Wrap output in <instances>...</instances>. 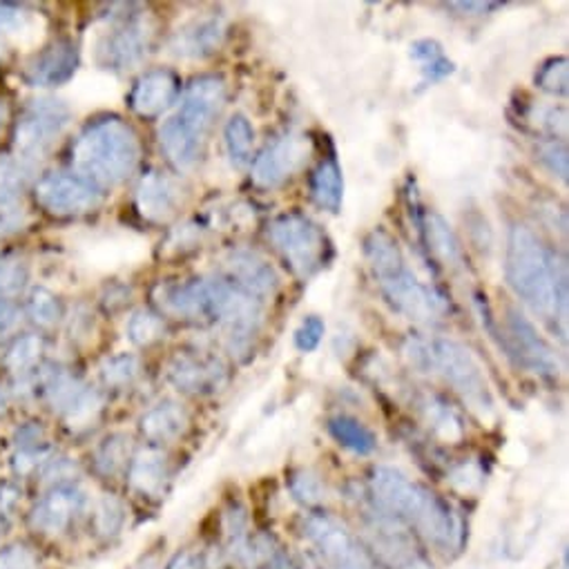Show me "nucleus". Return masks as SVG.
<instances>
[{
	"label": "nucleus",
	"instance_id": "nucleus-45",
	"mask_svg": "<svg viewBox=\"0 0 569 569\" xmlns=\"http://www.w3.org/2000/svg\"><path fill=\"white\" fill-rule=\"evenodd\" d=\"M123 520V509L114 498H103L97 509V527L101 533H114Z\"/></svg>",
	"mask_w": 569,
	"mask_h": 569
},
{
	"label": "nucleus",
	"instance_id": "nucleus-9",
	"mask_svg": "<svg viewBox=\"0 0 569 569\" xmlns=\"http://www.w3.org/2000/svg\"><path fill=\"white\" fill-rule=\"evenodd\" d=\"M305 533L318 547L329 569H382L373 553L331 516H309Z\"/></svg>",
	"mask_w": 569,
	"mask_h": 569
},
{
	"label": "nucleus",
	"instance_id": "nucleus-17",
	"mask_svg": "<svg viewBox=\"0 0 569 569\" xmlns=\"http://www.w3.org/2000/svg\"><path fill=\"white\" fill-rule=\"evenodd\" d=\"M83 507L86 493L77 485H59L34 507L32 525L50 536L63 533Z\"/></svg>",
	"mask_w": 569,
	"mask_h": 569
},
{
	"label": "nucleus",
	"instance_id": "nucleus-14",
	"mask_svg": "<svg viewBox=\"0 0 569 569\" xmlns=\"http://www.w3.org/2000/svg\"><path fill=\"white\" fill-rule=\"evenodd\" d=\"M507 349L518 367L533 376L553 378L560 371L553 349L542 340L536 327L513 309L507 316Z\"/></svg>",
	"mask_w": 569,
	"mask_h": 569
},
{
	"label": "nucleus",
	"instance_id": "nucleus-5",
	"mask_svg": "<svg viewBox=\"0 0 569 569\" xmlns=\"http://www.w3.org/2000/svg\"><path fill=\"white\" fill-rule=\"evenodd\" d=\"M365 250L380 289L393 309L416 322H433L449 309L442 293L427 287L407 268L398 241L387 230H373L365 241Z\"/></svg>",
	"mask_w": 569,
	"mask_h": 569
},
{
	"label": "nucleus",
	"instance_id": "nucleus-42",
	"mask_svg": "<svg viewBox=\"0 0 569 569\" xmlns=\"http://www.w3.org/2000/svg\"><path fill=\"white\" fill-rule=\"evenodd\" d=\"M325 331H327V327H325L322 318L309 316V318L300 325V329L296 331V336H293L298 351H302V353L316 351V349L320 347L322 338H325Z\"/></svg>",
	"mask_w": 569,
	"mask_h": 569
},
{
	"label": "nucleus",
	"instance_id": "nucleus-23",
	"mask_svg": "<svg viewBox=\"0 0 569 569\" xmlns=\"http://www.w3.org/2000/svg\"><path fill=\"white\" fill-rule=\"evenodd\" d=\"M188 418L174 402L159 405L141 418V431L152 442H172L186 431Z\"/></svg>",
	"mask_w": 569,
	"mask_h": 569
},
{
	"label": "nucleus",
	"instance_id": "nucleus-48",
	"mask_svg": "<svg viewBox=\"0 0 569 569\" xmlns=\"http://www.w3.org/2000/svg\"><path fill=\"white\" fill-rule=\"evenodd\" d=\"M309 569H329V567L318 558H309Z\"/></svg>",
	"mask_w": 569,
	"mask_h": 569
},
{
	"label": "nucleus",
	"instance_id": "nucleus-39",
	"mask_svg": "<svg viewBox=\"0 0 569 569\" xmlns=\"http://www.w3.org/2000/svg\"><path fill=\"white\" fill-rule=\"evenodd\" d=\"M540 90L549 94H567V59H551L536 77Z\"/></svg>",
	"mask_w": 569,
	"mask_h": 569
},
{
	"label": "nucleus",
	"instance_id": "nucleus-40",
	"mask_svg": "<svg viewBox=\"0 0 569 569\" xmlns=\"http://www.w3.org/2000/svg\"><path fill=\"white\" fill-rule=\"evenodd\" d=\"M291 491L293 496L302 502V505H320L325 500V487L320 482V478L311 471H298L291 478Z\"/></svg>",
	"mask_w": 569,
	"mask_h": 569
},
{
	"label": "nucleus",
	"instance_id": "nucleus-21",
	"mask_svg": "<svg viewBox=\"0 0 569 569\" xmlns=\"http://www.w3.org/2000/svg\"><path fill=\"white\" fill-rule=\"evenodd\" d=\"M226 39V23L219 17H208L179 30L172 41V52L181 59H206L214 54Z\"/></svg>",
	"mask_w": 569,
	"mask_h": 569
},
{
	"label": "nucleus",
	"instance_id": "nucleus-33",
	"mask_svg": "<svg viewBox=\"0 0 569 569\" xmlns=\"http://www.w3.org/2000/svg\"><path fill=\"white\" fill-rule=\"evenodd\" d=\"M28 313L43 329H52L63 316L59 298L48 289H34L32 291V296L28 300Z\"/></svg>",
	"mask_w": 569,
	"mask_h": 569
},
{
	"label": "nucleus",
	"instance_id": "nucleus-10",
	"mask_svg": "<svg viewBox=\"0 0 569 569\" xmlns=\"http://www.w3.org/2000/svg\"><path fill=\"white\" fill-rule=\"evenodd\" d=\"M103 192L74 172H50L37 183V203L54 217H77L101 206Z\"/></svg>",
	"mask_w": 569,
	"mask_h": 569
},
{
	"label": "nucleus",
	"instance_id": "nucleus-37",
	"mask_svg": "<svg viewBox=\"0 0 569 569\" xmlns=\"http://www.w3.org/2000/svg\"><path fill=\"white\" fill-rule=\"evenodd\" d=\"M126 442L128 440L123 436H112V438H108L99 447V451H97V467H99L101 473L112 476V473H117L126 465V460H128Z\"/></svg>",
	"mask_w": 569,
	"mask_h": 569
},
{
	"label": "nucleus",
	"instance_id": "nucleus-24",
	"mask_svg": "<svg viewBox=\"0 0 569 569\" xmlns=\"http://www.w3.org/2000/svg\"><path fill=\"white\" fill-rule=\"evenodd\" d=\"M311 192L322 208L331 212H340L342 197H345V181H342V170L336 157L325 159L316 168L311 177Z\"/></svg>",
	"mask_w": 569,
	"mask_h": 569
},
{
	"label": "nucleus",
	"instance_id": "nucleus-11",
	"mask_svg": "<svg viewBox=\"0 0 569 569\" xmlns=\"http://www.w3.org/2000/svg\"><path fill=\"white\" fill-rule=\"evenodd\" d=\"M70 121V110L57 99L32 101L17 128V150L23 159H41Z\"/></svg>",
	"mask_w": 569,
	"mask_h": 569
},
{
	"label": "nucleus",
	"instance_id": "nucleus-44",
	"mask_svg": "<svg viewBox=\"0 0 569 569\" xmlns=\"http://www.w3.org/2000/svg\"><path fill=\"white\" fill-rule=\"evenodd\" d=\"M527 121H533L536 126H540L542 130H549V132H562L567 130V114L565 110H556V108H531L529 110V117Z\"/></svg>",
	"mask_w": 569,
	"mask_h": 569
},
{
	"label": "nucleus",
	"instance_id": "nucleus-12",
	"mask_svg": "<svg viewBox=\"0 0 569 569\" xmlns=\"http://www.w3.org/2000/svg\"><path fill=\"white\" fill-rule=\"evenodd\" d=\"M373 551L391 569H433L427 553L416 545L411 533L400 525L398 518L385 513H371L367 522Z\"/></svg>",
	"mask_w": 569,
	"mask_h": 569
},
{
	"label": "nucleus",
	"instance_id": "nucleus-4",
	"mask_svg": "<svg viewBox=\"0 0 569 569\" xmlns=\"http://www.w3.org/2000/svg\"><path fill=\"white\" fill-rule=\"evenodd\" d=\"M139 157L141 143L137 132L117 117L90 123L72 146L77 174L99 190L123 183L137 170Z\"/></svg>",
	"mask_w": 569,
	"mask_h": 569
},
{
	"label": "nucleus",
	"instance_id": "nucleus-16",
	"mask_svg": "<svg viewBox=\"0 0 569 569\" xmlns=\"http://www.w3.org/2000/svg\"><path fill=\"white\" fill-rule=\"evenodd\" d=\"M148 28L141 21H123L99 43V59L106 68L130 70L148 52Z\"/></svg>",
	"mask_w": 569,
	"mask_h": 569
},
{
	"label": "nucleus",
	"instance_id": "nucleus-1",
	"mask_svg": "<svg viewBox=\"0 0 569 569\" xmlns=\"http://www.w3.org/2000/svg\"><path fill=\"white\" fill-rule=\"evenodd\" d=\"M507 281L513 293L540 318L560 320L567 329V266L549 252L527 226H513L507 239Z\"/></svg>",
	"mask_w": 569,
	"mask_h": 569
},
{
	"label": "nucleus",
	"instance_id": "nucleus-49",
	"mask_svg": "<svg viewBox=\"0 0 569 569\" xmlns=\"http://www.w3.org/2000/svg\"><path fill=\"white\" fill-rule=\"evenodd\" d=\"M6 119H8V108H6V106H0V128L6 126Z\"/></svg>",
	"mask_w": 569,
	"mask_h": 569
},
{
	"label": "nucleus",
	"instance_id": "nucleus-8",
	"mask_svg": "<svg viewBox=\"0 0 569 569\" xmlns=\"http://www.w3.org/2000/svg\"><path fill=\"white\" fill-rule=\"evenodd\" d=\"M234 283L230 279H192L186 283H168L157 291V302L161 309L174 318L199 320L217 318L223 313Z\"/></svg>",
	"mask_w": 569,
	"mask_h": 569
},
{
	"label": "nucleus",
	"instance_id": "nucleus-6",
	"mask_svg": "<svg viewBox=\"0 0 569 569\" xmlns=\"http://www.w3.org/2000/svg\"><path fill=\"white\" fill-rule=\"evenodd\" d=\"M405 353L418 369L440 373L478 418L485 420L493 413V400L482 369L462 345L442 338L431 342L409 340Z\"/></svg>",
	"mask_w": 569,
	"mask_h": 569
},
{
	"label": "nucleus",
	"instance_id": "nucleus-13",
	"mask_svg": "<svg viewBox=\"0 0 569 569\" xmlns=\"http://www.w3.org/2000/svg\"><path fill=\"white\" fill-rule=\"evenodd\" d=\"M311 139L305 134L289 132L277 137L272 143L263 148V152L254 159L252 181L259 188H277L289 177H293L311 157Z\"/></svg>",
	"mask_w": 569,
	"mask_h": 569
},
{
	"label": "nucleus",
	"instance_id": "nucleus-47",
	"mask_svg": "<svg viewBox=\"0 0 569 569\" xmlns=\"http://www.w3.org/2000/svg\"><path fill=\"white\" fill-rule=\"evenodd\" d=\"M449 8H456L460 12H478V14H485L489 10H496L500 8V3H451Z\"/></svg>",
	"mask_w": 569,
	"mask_h": 569
},
{
	"label": "nucleus",
	"instance_id": "nucleus-7",
	"mask_svg": "<svg viewBox=\"0 0 569 569\" xmlns=\"http://www.w3.org/2000/svg\"><path fill=\"white\" fill-rule=\"evenodd\" d=\"M268 237L277 250L287 257L291 268L302 277L316 274L327 261V234L307 214L291 212L277 217L268 228Z\"/></svg>",
	"mask_w": 569,
	"mask_h": 569
},
{
	"label": "nucleus",
	"instance_id": "nucleus-36",
	"mask_svg": "<svg viewBox=\"0 0 569 569\" xmlns=\"http://www.w3.org/2000/svg\"><path fill=\"white\" fill-rule=\"evenodd\" d=\"M101 376L108 387H126L139 376V360L130 353L108 358L101 367Z\"/></svg>",
	"mask_w": 569,
	"mask_h": 569
},
{
	"label": "nucleus",
	"instance_id": "nucleus-29",
	"mask_svg": "<svg viewBox=\"0 0 569 569\" xmlns=\"http://www.w3.org/2000/svg\"><path fill=\"white\" fill-rule=\"evenodd\" d=\"M223 141H226V152L228 159L234 168H243L250 161L252 143H254V130L250 121L243 114H234L223 130Z\"/></svg>",
	"mask_w": 569,
	"mask_h": 569
},
{
	"label": "nucleus",
	"instance_id": "nucleus-50",
	"mask_svg": "<svg viewBox=\"0 0 569 569\" xmlns=\"http://www.w3.org/2000/svg\"><path fill=\"white\" fill-rule=\"evenodd\" d=\"M3 411H6V396L0 393V413H3Z\"/></svg>",
	"mask_w": 569,
	"mask_h": 569
},
{
	"label": "nucleus",
	"instance_id": "nucleus-22",
	"mask_svg": "<svg viewBox=\"0 0 569 569\" xmlns=\"http://www.w3.org/2000/svg\"><path fill=\"white\" fill-rule=\"evenodd\" d=\"M179 201V186L161 172H148L137 188V208L150 221H163L174 214Z\"/></svg>",
	"mask_w": 569,
	"mask_h": 569
},
{
	"label": "nucleus",
	"instance_id": "nucleus-43",
	"mask_svg": "<svg viewBox=\"0 0 569 569\" xmlns=\"http://www.w3.org/2000/svg\"><path fill=\"white\" fill-rule=\"evenodd\" d=\"M0 569H39V562L32 549L17 542L0 549Z\"/></svg>",
	"mask_w": 569,
	"mask_h": 569
},
{
	"label": "nucleus",
	"instance_id": "nucleus-32",
	"mask_svg": "<svg viewBox=\"0 0 569 569\" xmlns=\"http://www.w3.org/2000/svg\"><path fill=\"white\" fill-rule=\"evenodd\" d=\"M28 266L21 257L6 254L0 257V298L12 300L26 289Z\"/></svg>",
	"mask_w": 569,
	"mask_h": 569
},
{
	"label": "nucleus",
	"instance_id": "nucleus-34",
	"mask_svg": "<svg viewBox=\"0 0 569 569\" xmlns=\"http://www.w3.org/2000/svg\"><path fill=\"white\" fill-rule=\"evenodd\" d=\"M166 333L163 320L152 313V311H137L132 313L130 322H128V336L137 347H150L152 342H157L161 336Z\"/></svg>",
	"mask_w": 569,
	"mask_h": 569
},
{
	"label": "nucleus",
	"instance_id": "nucleus-28",
	"mask_svg": "<svg viewBox=\"0 0 569 569\" xmlns=\"http://www.w3.org/2000/svg\"><path fill=\"white\" fill-rule=\"evenodd\" d=\"M427 239L431 250L449 266H462V248L460 241L456 239L453 230L449 228V223L438 214V212H429L427 214Z\"/></svg>",
	"mask_w": 569,
	"mask_h": 569
},
{
	"label": "nucleus",
	"instance_id": "nucleus-38",
	"mask_svg": "<svg viewBox=\"0 0 569 569\" xmlns=\"http://www.w3.org/2000/svg\"><path fill=\"white\" fill-rule=\"evenodd\" d=\"M538 161L560 181H567L569 174V161H567V146L565 141H545L538 146Z\"/></svg>",
	"mask_w": 569,
	"mask_h": 569
},
{
	"label": "nucleus",
	"instance_id": "nucleus-35",
	"mask_svg": "<svg viewBox=\"0 0 569 569\" xmlns=\"http://www.w3.org/2000/svg\"><path fill=\"white\" fill-rule=\"evenodd\" d=\"M43 353V342L34 336H28V338H21L8 353L6 358V367L12 371V373H28L41 358Z\"/></svg>",
	"mask_w": 569,
	"mask_h": 569
},
{
	"label": "nucleus",
	"instance_id": "nucleus-41",
	"mask_svg": "<svg viewBox=\"0 0 569 569\" xmlns=\"http://www.w3.org/2000/svg\"><path fill=\"white\" fill-rule=\"evenodd\" d=\"M427 413H429V420L431 425L445 436V438H458L462 433V425H460V418L442 402V400H436L431 398L429 400V407H427Z\"/></svg>",
	"mask_w": 569,
	"mask_h": 569
},
{
	"label": "nucleus",
	"instance_id": "nucleus-25",
	"mask_svg": "<svg viewBox=\"0 0 569 569\" xmlns=\"http://www.w3.org/2000/svg\"><path fill=\"white\" fill-rule=\"evenodd\" d=\"M166 478V458L154 449H143L130 465V485L141 493H157Z\"/></svg>",
	"mask_w": 569,
	"mask_h": 569
},
{
	"label": "nucleus",
	"instance_id": "nucleus-19",
	"mask_svg": "<svg viewBox=\"0 0 569 569\" xmlns=\"http://www.w3.org/2000/svg\"><path fill=\"white\" fill-rule=\"evenodd\" d=\"M168 378L179 391L210 393L223 385L226 371L217 360L210 358L177 356L168 369Z\"/></svg>",
	"mask_w": 569,
	"mask_h": 569
},
{
	"label": "nucleus",
	"instance_id": "nucleus-46",
	"mask_svg": "<svg viewBox=\"0 0 569 569\" xmlns=\"http://www.w3.org/2000/svg\"><path fill=\"white\" fill-rule=\"evenodd\" d=\"M166 569H201V560L197 553L192 551H179Z\"/></svg>",
	"mask_w": 569,
	"mask_h": 569
},
{
	"label": "nucleus",
	"instance_id": "nucleus-20",
	"mask_svg": "<svg viewBox=\"0 0 569 569\" xmlns=\"http://www.w3.org/2000/svg\"><path fill=\"white\" fill-rule=\"evenodd\" d=\"M177 92L179 81L170 70H152L137 81L130 106L139 117H157L174 103Z\"/></svg>",
	"mask_w": 569,
	"mask_h": 569
},
{
	"label": "nucleus",
	"instance_id": "nucleus-51",
	"mask_svg": "<svg viewBox=\"0 0 569 569\" xmlns=\"http://www.w3.org/2000/svg\"><path fill=\"white\" fill-rule=\"evenodd\" d=\"M139 569H154V567L148 562V565H143V567H139Z\"/></svg>",
	"mask_w": 569,
	"mask_h": 569
},
{
	"label": "nucleus",
	"instance_id": "nucleus-30",
	"mask_svg": "<svg viewBox=\"0 0 569 569\" xmlns=\"http://www.w3.org/2000/svg\"><path fill=\"white\" fill-rule=\"evenodd\" d=\"M41 17L26 12L19 6L0 3V39H10L17 43H26L34 32H39Z\"/></svg>",
	"mask_w": 569,
	"mask_h": 569
},
{
	"label": "nucleus",
	"instance_id": "nucleus-3",
	"mask_svg": "<svg viewBox=\"0 0 569 569\" xmlns=\"http://www.w3.org/2000/svg\"><path fill=\"white\" fill-rule=\"evenodd\" d=\"M223 103L226 83L221 77H199L188 86L179 110L159 128L161 148L177 170L197 166Z\"/></svg>",
	"mask_w": 569,
	"mask_h": 569
},
{
	"label": "nucleus",
	"instance_id": "nucleus-15",
	"mask_svg": "<svg viewBox=\"0 0 569 569\" xmlns=\"http://www.w3.org/2000/svg\"><path fill=\"white\" fill-rule=\"evenodd\" d=\"M226 270L234 287H239L259 302L272 298L279 287L274 268L254 250L230 252L226 259Z\"/></svg>",
	"mask_w": 569,
	"mask_h": 569
},
{
	"label": "nucleus",
	"instance_id": "nucleus-2",
	"mask_svg": "<svg viewBox=\"0 0 569 569\" xmlns=\"http://www.w3.org/2000/svg\"><path fill=\"white\" fill-rule=\"evenodd\" d=\"M371 491L385 513L411 522L440 551L460 547L462 527L453 509L433 491L411 482L402 471L378 467L371 476Z\"/></svg>",
	"mask_w": 569,
	"mask_h": 569
},
{
	"label": "nucleus",
	"instance_id": "nucleus-31",
	"mask_svg": "<svg viewBox=\"0 0 569 569\" xmlns=\"http://www.w3.org/2000/svg\"><path fill=\"white\" fill-rule=\"evenodd\" d=\"M21 186L23 183L19 177V168L12 161H0V228L12 221L19 208Z\"/></svg>",
	"mask_w": 569,
	"mask_h": 569
},
{
	"label": "nucleus",
	"instance_id": "nucleus-26",
	"mask_svg": "<svg viewBox=\"0 0 569 569\" xmlns=\"http://www.w3.org/2000/svg\"><path fill=\"white\" fill-rule=\"evenodd\" d=\"M409 54H411L413 61L420 63L427 83H438V81H442V79H447L456 72L453 61L445 54V50L438 41H431V39L416 41L411 46Z\"/></svg>",
	"mask_w": 569,
	"mask_h": 569
},
{
	"label": "nucleus",
	"instance_id": "nucleus-18",
	"mask_svg": "<svg viewBox=\"0 0 569 569\" xmlns=\"http://www.w3.org/2000/svg\"><path fill=\"white\" fill-rule=\"evenodd\" d=\"M79 66V50L72 41H59L39 57H34L23 72L32 88H52L68 83Z\"/></svg>",
	"mask_w": 569,
	"mask_h": 569
},
{
	"label": "nucleus",
	"instance_id": "nucleus-27",
	"mask_svg": "<svg viewBox=\"0 0 569 569\" xmlns=\"http://www.w3.org/2000/svg\"><path fill=\"white\" fill-rule=\"evenodd\" d=\"M331 436L349 451L367 456L378 447V440L369 427H365L360 420L351 416H336L329 420Z\"/></svg>",
	"mask_w": 569,
	"mask_h": 569
}]
</instances>
